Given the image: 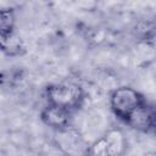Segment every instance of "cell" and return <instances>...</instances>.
<instances>
[{"mask_svg":"<svg viewBox=\"0 0 156 156\" xmlns=\"http://www.w3.org/2000/svg\"><path fill=\"white\" fill-rule=\"evenodd\" d=\"M48 104L56 105L69 111L78 110L84 101V90L76 83H56L45 88Z\"/></svg>","mask_w":156,"mask_h":156,"instance_id":"cell-1","label":"cell"},{"mask_svg":"<svg viewBox=\"0 0 156 156\" xmlns=\"http://www.w3.org/2000/svg\"><path fill=\"white\" fill-rule=\"evenodd\" d=\"M145 102V98L130 87H119L110 95V106L112 112L124 123Z\"/></svg>","mask_w":156,"mask_h":156,"instance_id":"cell-2","label":"cell"},{"mask_svg":"<svg viewBox=\"0 0 156 156\" xmlns=\"http://www.w3.org/2000/svg\"><path fill=\"white\" fill-rule=\"evenodd\" d=\"M126 139L119 130H110L96 140L88 152L93 155H122L126 150Z\"/></svg>","mask_w":156,"mask_h":156,"instance_id":"cell-3","label":"cell"},{"mask_svg":"<svg viewBox=\"0 0 156 156\" xmlns=\"http://www.w3.org/2000/svg\"><path fill=\"white\" fill-rule=\"evenodd\" d=\"M71 117H72V111L51 104H48L40 112L41 122L45 126L58 132L68 128L71 123Z\"/></svg>","mask_w":156,"mask_h":156,"instance_id":"cell-4","label":"cell"},{"mask_svg":"<svg viewBox=\"0 0 156 156\" xmlns=\"http://www.w3.org/2000/svg\"><path fill=\"white\" fill-rule=\"evenodd\" d=\"M128 126H130L134 129H138L140 132L147 133L154 129L155 127V112L154 108L145 102L143 106H140L126 122Z\"/></svg>","mask_w":156,"mask_h":156,"instance_id":"cell-5","label":"cell"},{"mask_svg":"<svg viewBox=\"0 0 156 156\" xmlns=\"http://www.w3.org/2000/svg\"><path fill=\"white\" fill-rule=\"evenodd\" d=\"M16 17L12 9H0V38L9 39L15 29Z\"/></svg>","mask_w":156,"mask_h":156,"instance_id":"cell-6","label":"cell"}]
</instances>
